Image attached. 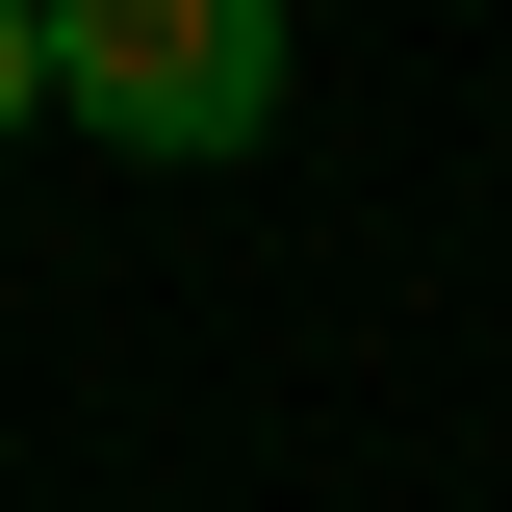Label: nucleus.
Segmentation results:
<instances>
[{
  "instance_id": "2",
  "label": "nucleus",
  "mask_w": 512,
  "mask_h": 512,
  "mask_svg": "<svg viewBox=\"0 0 512 512\" xmlns=\"http://www.w3.org/2000/svg\"><path fill=\"white\" fill-rule=\"evenodd\" d=\"M26 103H52V0H0V128H26Z\"/></svg>"
},
{
  "instance_id": "1",
  "label": "nucleus",
  "mask_w": 512,
  "mask_h": 512,
  "mask_svg": "<svg viewBox=\"0 0 512 512\" xmlns=\"http://www.w3.org/2000/svg\"><path fill=\"white\" fill-rule=\"evenodd\" d=\"M52 103L128 154H256L282 128V26L256 0H52Z\"/></svg>"
}]
</instances>
